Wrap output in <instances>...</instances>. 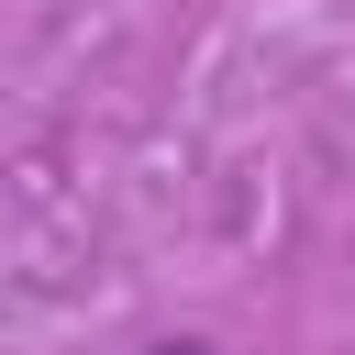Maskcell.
Instances as JSON below:
<instances>
[{
    "label": "cell",
    "instance_id": "6da1fadb",
    "mask_svg": "<svg viewBox=\"0 0 355 355\" xmlns=\"http://www.w3.org/2000/svg\"><path fill=\"white\" fill-rule=\"evenodd\" d=\"M155 355H200V344H155Z\"/></svg>",
    "mask_w": 355,
    "mask_h": 355
}]
</instances>
